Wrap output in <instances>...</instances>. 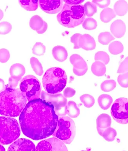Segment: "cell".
<instances>
[{
	"mask_svg": "<svg viewBox=\"0 0 128 151\" xmlns=\"http://www.w3.org/2000/svg\"><path fill=\"white\" fill-rule=\"evenodd\" d=\"M58 118L53 105L39 99L28 102L20 115L19 122L26 136L38 140L53 134Z\"/></svg>",
	"mask_w": 128,
	"mask_h": 151,
	"instance_id": "1",
	"label": "cell"
},
{
	"mask_svg": "<svg viewBox=\"0 0 128 151\" xmlns=\"http://www.w3.org/2000/svg\"><path fill=\"white\" fill-rule=\"evenodd\" d=\"M27 99L18 89L6 86L5 89L0 93V114L10 117L21 114L25 107Z\"/></svg>",
	"mask_w": 128,
	"mask_h": 151,
	"instance_id": "2",
	"label": "cell"
},
{
	"mask_svg": "<svg viewBox=\"0 0 128 151\" xmlns=\"http://www.w3.org/2000/svg\"><path fill=\"white\" fill-rule=\"evenodd\" d=\"M85 18L82 5H71L65 4L57 16L59 23L65 27L74 28L83 23Z\"/></svg>",
	"mask_w": 128,
	"mask_h": 151,
	"instance_id": "3",
	"label": "cell"
},
{
	"mask_svg": "<svg viewBox=\"0 0 128 151\" xmlns=\"http://www.w3.org/2000/svg\"><path fill=\"white\" fill-rule=\"evenodd\" d=\"M65 71L59 67L49 69L44 74L42 83L44 89L50 94H56L63 91L67 84Z\"/></svg>",
	"mask_w": 128,
	"mask_h": 151,
	"instance_id": "4",
	"label": "cell"
},
{
	"mask_svg": "<svg viewBox=\"0 0 128 151\" xmlns=\"http://www.w3.org/2000/svg\"><path fill=\"white\" fill-rule=\"evenodd\" d=\"M20 133L19 125L16 119L0 117V144L11 143L19 138Z\"/></svg>",
	"mask_w": 128,
	"mask_h": 151,
	"instance_id": "5",
	"label": "cell"
},
{
	"mask_svg": "<svg viewBox=\"0 0 128 151\" xmlns=\"http://www.w3.org/2000/svg\"><path fill=\"white\" fill-rule=\"evenodd\" d=\"M76 127L73 120L67 116H60L53 136L67 144L72 142L76 135Z\"/></svg>",
	"mask_w": 128,
	"mask_h": 151,
	"instance_id": "6",
	"label": "cell"
},
{
	"mask_svg": "<svg viewBox=\"0 0 128 151\" xmlns=\"http://www.w3.org/2000/svg\"><path fill=\"white\" fill-rule=\"evenodd\" d=\"M20 89L29 102L40 98V83L32 75L27 76L22 79Z\"/></svg>",
	"mask_w": 128,
	"mask_h": 151,
	"instance_id": "7",
	"label": "cell"
},
{
	"mask_svg": "<svg viewBox=\"0 0 128 151\" xmlns=\"http://www.w3.org/2000/svg\"><path fill=\"white\" fill-rule=\"evenodd\" d=\"M41 99L53 105L55 113L58 116H63L66 115L67 99L63 94L56 93L51 94L44 91L41 92Z\"/></svg>",
	"mask_w": 128,
	"mask_h": 151,
	"instance_id": "8",
	"label": "cell"
},
{
	"mask_svg": "<svg viewBox=\"0 0 128 151\" xmlns=\"http://www.w3.org/2000/svg\"><path fill=\"white\" fill-rule=\"evenodd\" d=\"M114 120L118 123L128 124V99L118 98L113 104L111 110Z\"/></svg>",
	"mask_w": 128,
	"mask_h": 151,
	"instance_id": "9",
	"label": "cell"
},
{
	"mask_svg": "<svg viewBox=\"0 0 128 151\" xmlns=\"http://www.w3.org/2000/svg\"><path fill=\"white\" fill-rule=\"evenodd\" d=\"M36 151H68V150L63 142L56 138H51L39 143Z\"/></svg>",
	"mask_w": 128,
	"mask_h": 151,
	"instance_id": "10",
	"label": "cell"
},
{
	"mask_svg": "<svg viewBox=\"0 0 128 151\" xmlns=\"http://www.w3.org/2000/svg\"><path fill=\"white\" fill-rule=\"evenodd\" d=\"M64 1L53 0H39V6L43 11L49 14H56L61 11L63 7Z\"/></svg>",
	"mask_w": 128,
	"mask_h": 151,
	"instance_id": "11",
	"label": "cell"
},
{
	"mask_svg": "<svg viewBox=\"0 0 128 151\" xmlns=\"http://www.w3.org/2000/svg\"><path fill=\"white\" fill-rule=\"evenodd\" d=\"M70 61L73 65V72L76 76H83L88 70L87 64L82 57L77 54H74L70 58Z\"/></svg>",
	"mask_w": 128,
	"mask_h": 151,
	"instance_id": "12",
	"label": "cell"
},
{
	"mask_svg": "<svg viewBox=\"0 0 128 151\" xmlns=\"http://www.w3.org/2000/svg\"><path fill=\"white\" fill-rule=\"evenodd\" d=\"M8 151H36L33 143L29 139H20L10 145Z\"/></svg>",
	"mask_w": 128,
	"mask_h": 151,
	"instance_id": "13",
	"label": "cell"
},
{
	"mask_svg": "<svg viewBox=\"0 0 128 151\" xmlns=\"http://www.w3.org/2000/svg\"><path fill=\"white\" fill-rule=\"evenodd\" d=\"M29 25L33 30H35L39 34L45 33L48 27L46 22L37 15L31 17L29 22Z\"/></svg>",
	"mask_w": 128,
	"mask_h": 151,
	"instance_id": "14",
	"label": "cell"
},
{
	"mask_svg": "<svg viewBox=\"0 0 128 151\" xmlns=\"http://www.w3.org/2000/svg\"><path fill=\"white\" fill-rule=\"evenodd\" d=\"M79 44L80 48L86 51L94 50L96 46V42L93 37L87 34L81 36L79 41Z\"/></svg>",
	"mask_w": 128,
	"mask_h": 151,
	"instance_id": "15",
	"label": "cell"
},
{
	"mask_svg": "<svg viewBox=\"0 0 128 151\" xmlns=\"http://www.w3.org/2000/svg\"><path fill=\"white\" fill-rule=\"evenodd\" d=\"M110 30L115 37L121 38L124 36L126 32L125 23L120 19L115 21L111 24Z\"/></svg>",
	"mask_w": 128,
	"mask_h": 151,
	"instance_id": "16",
	"label": "cell"
},
{
	"mask_svg": "<svg viewBox=\"0 0 128 151\" xmlns=\"http://www.w3.org/2000/svg\"><path fill=\"white\" fill-rule=\"evenodd\" d=\"M111 124V118L108 114H102L99 115L97 120V127L100 135H101L104 130L110 127Z\"/></svg>",
	"mask_w": 128,
	"mask_h": 151,
	"instance_id": "17",
	"label": "cell"
},
{
	"mask_svg": "<svg viewBox=\"0 0 128 151\" xmlns=\"http://www.w3.org/2000/svg\"><path fill=\"white\" fill-rule=\"evenodd\" d=\"M52 55L55 59L60 62H63L67 60L68 54L67 51L63 46L58 45L53 49Z\"/></svg>",
	"mask_w": 128,
	"mask_h": 151,
	"instance_id": "18",
	"label": "cell"
},
{
	"mask_svg": "<svg viewBox=\"0 0 128 151\" xmlns=\"http://www.w3.org/2000/svg\"><path fill=\"white\" fill-rule=\"evenodd\" d=\"M11 77L20 80L25 73V69L22 64H15L12 65L10 70Z\"/></svg>",
	"mask_w": 128,
	"mask_h": 151,
	"instance_id": "19",
	"label": "cell"
},
{
	"mask_svg": "<svg viewBox=\"0 0 128 151\" xmlns=\"http://www.w3.org/2000/svg\"><path fill=\"white\" fill-rule=\"evenodd\" d=\"M114 10L116 14L118 16H124L128 11V3L125 1H119L115 3L114 6Z\"/></svg>",
	"mask_w": 128,
	"mask_h": 151,
	"instance_id": "20",
	"label": "cell"
},
{
	"mask_svg": "<svg viewBox=\"0 0 128 151\" xmlns=\"http://www.w3.org/2000/svg\"><path fill=\"white\" fill-rule=\"evenodd\" d=\"M91 70L93 73L97 76H102L106 72L105 64L102 62L96 61L91 66Z\"/></svg>",
	"mask_w": 128,
	"mask_h": 151,
	"instance_id": "21",
	"label": "cell"
},
{
	"mask_svg": "<svg viewBox=\"0 0 128 151\" xmlns=\"http://www.w3.org/2000/svg\"><path fill=\"white\" fill-rule=\"evenodd\" d=\"M67 114L70 117L77 118L80 114V109L74 102L69 101L67 104Z\"/></svg>",
	"mask_w": 128,
	"mask_h": 151,
	"instance_id": "22",
	"label": "cell"
},
{
	"mask_svg": "<svg viewBox=\"0 0 128 151\" xmlns=\"http://www.w3.org/2000/svg\"><path fill=\"white\" fill-rule=\"evenodd\" d=\"M19 3L22 8L27 11H35L38 6V0L19 1Z\"/></svg>",
	"mask_w": 128,
	"mask_h": 151,
	"instance_id": "23",
	"label": "cell"
},
{
	"mask_svg": "<svg viewBox=\"0 0 128 151\" xmlns=\"http://www.w3.org/2000/svg\"><path fill=\"white\" fill-rule=\"evenodd\" d=\"M98 104L101 108L104 110H107L111 106L113 102L112 97L106 94L101 95L98 98Z\"/></svg>",
	"mask_w": 128,
	"mask_h": 151,
	"instance_id": "24",
	"label": "cell"
},
{
	"mask_svg": "<svg viewBox=\"0 0 128 151\" xmlns=\"http://www.w3.org/2000/svg\"><path fill=\"white\" fill-rule=\"evenodd\" d=\"M116 16L113 9L108 8L101 12L100 14V19L102 22L107 23L112 20Z\"/></svg>",
	"mask_w": 128,
	"mask_h": 151,
	"instance_id": "25",
	"label": "cell"
},
{
	"mask_svg": "<svg viewBox=\"0 0 128 151\" xmlns=\"http://www.w3.org/2000/svg\"><path fill=\"white\" fill-rule=\"evenodd\" d=\"M30 64L32 68L36 74L39 76H42L43 73V68L42 64L37 58L32 57L30 59Z\"/></svg>",
	"mask_w": 128,
	"mask_h": 151,
	"instance_id": "26",
	"label": "cell"
},
{
	"mask_svg": "<svg viewBox=\"0 0 128 151\" xmlns=\"http://www.w3.org/2000/svg\"><path fill=\"white\" fill-rule=\"evenodd\" d=\"M124 50V47L119 41H115L111 43L109 46V51L111 54L117 55L121 53Z\"/></svg>",
	"mask_w": 128,
	"mask_h": 151,
	"instance_id": "27",
	"label": "cell"
},
{
	"mask_svg": "<svg viewBox=\"0 0 128 151\" xmlns=\"http://www.w3.org/2000/svg\"><path fill=\"white\" fill-rule=\"evenodd\" d=\"M117 132L116 130L111 127L104 130L101 135L108 142L114 141Z\"/></svg>",
	"mask_w": 128,
	"mask_h": 151,
	"instance_id": "28",
	"label": "cell"
},
{
	"mask_svg": "<svg viewBox=\"0 0 128 151\" xmlns=\"http://www.w3.org/2000/svg\"><path fill=\"white\" fill-rule=\"evenodd\" d=\"M83 7L85 14L88 17H91L97 12V6L93 3L90 2H87L84 4Z\"/></svg>",
	"mask_w": 128,
	"mask_h": 151,
	"instance_id": "29",
	"label": "cell"
},
{
	"mask_svg": "<svg viewBox=\"0 0 128 151\" xmlns=\"http://www.w3.org/2000/svg\"><path fill=\"white\" fill-rule=\"evenodd\" d=\"M98 42L104 45H108L111 41L115 40L112 35L108 32L101 33L98 36Z\"/></svg>",
	"mask_w": 128,
	"mask_h": 151,
	"instance_id": "30",
	"label": "cell"
},
{
	"mask_svg": "<svg viewBox=\"0 0 128 151\" xmlns=\"http://www.w3.org/2000/svg\"><path fill=\"white\" fill-rule=\"evenodd\" d=\"M81 102L87 108H90L93 106L95 103L94 98L90 94H85L80 98Z\"/></svg>",
	"mask_w": 128,
	"mask_h": 151,
	"instance_id": "31",
	"label": "cell"
},
{
	"mask_svg": "<svg viewBox=\"0 0 128 151\" xmlns=\"http://www.w3.org/2000/svg\"><path fill=\"white\" fill-rule=\"evenodd\" d=\"M82 26L86 30H94L97 27V22L94 19L88 17L85 19L82 24Z\"/></svg>",
	"mask_w": 128,
	"mask_h": 151,
	"instance_id": "32",
	"label": "cell"
},
{
	"mask_svg": "<svg viewBox=\"0 0 128 151\" xmlns=\"http://www.w3.org/2000/svg\"><path fill=\"white\" fill-rule=\"evenodd\" d=\"M116 83L114 80H106L101 85V89L104 92H109L116 87Z\"/></svg>",
	"mask_w": 128,
	"mask_h": 151,
	"instance_id": "33",
	"label": "cell"
},
{
	"mask_svg": "<svg viewBox=\"0 0 128 151\" xmlns=\"http://www.w3.org/2000/svg\"><path fill=\"white\" fill-rule=\"evenodd\" d=\"M95 59L96 61H100L106 65L110 62V58L108 54L104 51H98L95 55Z\"/></svg>",
	"mask_w": 128,
	"mask_h": 151,
	"instance_id": "34",
	"label": "cell"
},
{
	"mask_svg": "<svg viewBox=\"0 0 128 151\" xmlns=\"http://www.w3.org/2000/svg\"><path fill=\"white\" fill-rule=\"evenodd\" d=\"M46 47L41 42H36L33 47V53L37 56H42L45 53Z\"/></svg>",
	"mask_w": 128,
	"mask_h": 151,
	"instance_id": "35",
	"label": "cell"
},
{
	"mask_svg": "<svg viewBox=\"0 0 128 151\" xmlns=\"http://www.w3.org/2000/svg\"><path fill=\"white\" fill-rule=\"evenodd\" d=\"M12 29V26L7 22L0 23V35H6L9 33Z\"/></svg>",
	"mask_w": 128,
	"mask_h": 151,
	"instance_id": "36",
	"label": "cell"
},
{
	"mask_svg": "<svg viewBox=\"0 0 128 151\" xmlns=\"http://www.w3.org/2000/svg\"><path fill=\"white\" fill-rule=\"evenodd\" d=\"M119 84L121 87H128V72L119 75L117 78Z\"/></svg>",
	"mask_w": 128,
	"mask_h": 151,
	"instance_id": "37",
	"label": "cell"
},
{
	"mask_svg": "<svg viewBox=\"0 0 128 151\" xmlns=\"http://www.w3.org/2000/svg\"><path fill=\"white\" fill-rule=\"evenodd\" d=\"M10 58V54L9 50L5 49L0 50V62L1 63H6Z\"/></svg>",
	"mask_w": 128,
	"mask_h": 151,
	"instance_id": "38",
	"label": "cell"
},
{
	"mask_svg": "<svg viewBox=\"0 0 128 151\" xmlns=\"http://www.w3.org/2000/svg\"><path fill=\"white\" fill-rule=\"evenodd\" d=\"M128 72V57L120 64L117 73H122Z\"/></svg>",
	"mask_w": 128,
	"mask_h": 151,
	"instance_id": "39",
	"label": "cell"
},
{
	"mask_svg": "<svg viewBox=\"0 0 128 151\" xmlns=\"http://www.w3.org/2000/svg\"><path fill=\"white\" fill-rule=\"evenodd\" d=\"M92 3L99 7L104 9L110 5V0H96V1H93Z\"/></svg>",
	"mask_w": 128,
	"mask_h": 151,
	"instance_id": "40",
	"label": "cell"
},
{
	"mask_svg": "<svg viewBox=\"0 0 128 151\" xmlns=\"http://www.w3.org/2000/svg\"><path fill=\"white\" fill-rule=\"evenodd\" d=\"M82 35L79 33H76L73 35L71 37L70 41L72 43L74 44V49H78L80 48L79 44V41L80 37Z\"/></svg>",
	"mask_w": 128,
	"mask_h": 151,
	"instance_id": "41",
	"label": "cell"
},
{
	"mask_svg": "<svg viewBox=\"0 0 128 151\" xmlns=\"http://www.w3.org/2000/svg\"><path fill=\"white\" fill-rule=\"evenodd\" d=\"M63 93L65 98H71L75 95L76 91L71 88L67 87L64 89Z\"/></svg>",
	"mask_w": 128,
	"mask_h": 151,
	"instance_id": "42",
	"label": "cell"
},
{
	"mask_svg": "<svg viewBox=\"0 0 128 151\" xmlns=\"http://www.w3.org/2000/svg\"><path fill=\"white\" fill-rule=\"evenodd\" d=\"M20 81L19 79L11 77L9 79V86L12 88H14L17 86Z\"/></svg>",
	"mask_w": 128,
	"mask_h": 151,
	"instance_id": "43",
	"label": "cell"
},
{
	"mask_svg": "<svg viewBox=\"0 0 128 151\" xmlns=\"http://www.w3.org/2000/svg\"><path fill=\"white\" fill-rule=\"evenodd\" d=\"M65 4L71 5H79L80 4L83 3L84 1L81 0H70V1H64Z\"/></svg>",
	"mask_w": 128,
	"mask_h": 151,
	"instance_id": "44",
	"label": "cell"
},
{
	"mask_svg": "<svg viewBox=\"0 0 128 151\" xmlns=\"http://www.w3.org/2000/svg\"><path fill=\"white\" fill-rule=\"evenodd\" d=\"M6 86L4 82L3 79H0V93L5 89Z\"/></svg>",
	"mask_w": 128,
	"mask_h": 151,
	"instance_id": "45",
	"label": "cell"
},
{
	"mask_svg": "<svg viewBox=\"0 0 128 151\" xmlns=\"http://www.w3.org/2000/svg\"><path fill=\"white\" fill-rule=\"evenodd\" d=\"M3 17H4V13L3 11L0 9V21L3 19Z\"/></svg>",
	"mask_w": 128,
	"mask_h": 151,
	"instance_id": "46",
	"label": "cell"
},
{
	"mask_svg": "<svg viewBox=\"0 0 128 151\" xmlns=\"http://www.w3.org/2000/svg\"><path fill=\"white\" fill-rule=\"evenodd\" d=\"M0 151H5V148L1 145H0Z\"/></svg>",
	"mask_w": 128,
	"mask_h": 151,
	"instance_id": "47",
	"label": "cell"
},
{
	"mask_svg": "<svg viewBox=\"0 0 128 151\" xmlns=\"http://www.w3.org/2000/svg\"><path fill=\"white\" fill-rule=\"evenodd\" d=\"M85 151V150H82V151Z\"/></svg>",
	"mask_w": 128,
	"mask_h": 151,
	"instance_id": "48",
	"label": "cell"
}]
</instances>
